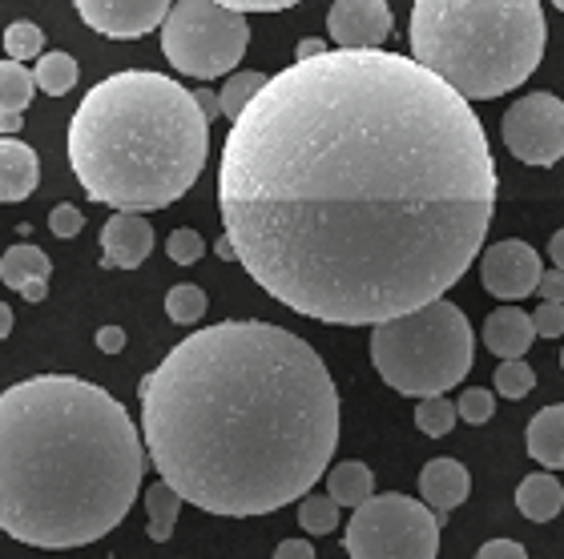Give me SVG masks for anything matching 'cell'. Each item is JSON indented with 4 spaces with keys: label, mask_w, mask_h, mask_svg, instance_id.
Here are the masks:
<instances>
[{
    "label": "cell",
    "mask_w": 564,
    "mask_h": 559,
    "mask_svg": "<svg viewBox=\"0 0 564 559\" xmlns=\"http://www.w3.org/2000/svg\"><path fill=\"white\" fill-rule=\"evenodd\" d=\"M267 81H271L267 73H254V69H250V73H235V77L223 85V94H218V113H223L226 121H235V117L242 113L250 101H254V94H259Z\"/></svg>",
    "instance_id": "24"
},
{
    "label": "cell",
    "mask_w": 564,
    "mask_h": 559,
    "mask_svg": "<svg viewBox=\"0 0 564 559\" xmlns=\"http://www.w3.org/2000/svg\"><path fill=\"white\" fill-rule=\"evenodd\" d=\"M553 4H556V9H561V12H564V0H553Z\"/></svg>",
    "instance_id": "46"
},
{
    "label": "cell",
    "mask_w": 564,
    "mask_h": 559,
    "mask_svg": "<svg viewBox=\"0 0 564 559\" xmlns=\"http://www.w3.org/2000/svg\"><path fill=\"white\" fill-rule=\"evenodd\" d=\"M141 439L165 483L210 515H271L327 475L339 391L306 338L218 322L170 347L138 383Z\"/></svg>",
    "instance_id": "2"
},
{
    "label": "cell",
    "mask_w": 564,
    "mask_h": 559,
    "mask_svg": "<svg viewBox=\"0 0 564 559\" xmlns=\"http://www.w3.org/2000/svg\"><path fill=\"white\" fill-rule=\"evenodd\" d=\"M182 503H186V500H182V491H177L174 483H165V479L145 491V512H150V524H145V531H150L153 544H165V539L174 536Z\"/></svg>",
    "instance_id": "20"
},
{
    "label": "cell",
    "mask_w": 564,
    "mask_h": 559,
    "mask_svg": "<svg viewBox=\"0 0 564 559\" xmlns=\"http://www.w3.org/2000/svg\"><path fill=\"white\" fill-rule=\"evenodd\" d=\"M412 57L468 101H492L529 81L544 57L541 0H415Z\"/></svg>",
    "instance_id": "5"
},
{
    "label": "cell",
    "mask_w": 564,
    "mask_h": 559,
    "mask_svg": "<svg viewBox=\"0 0 564 559\" xmlns=\"http://www.w3.org/2000/svg\"><path fill=\"white\" fill-rule=\"evenodd\" d=\"M524 443H529V454L541 467H549V471H564V403L544 407V410L532 415Z\"/></svg>",
    "instance_id": "17"
},
{
    "label": "cell",
    "mask_w": 564,
    "mask_h": 559,
    "mask_svg": "<svg viewBox=\"0 0 564 559\" xmlns=\"http://www.w3.org/2000/svg\"><path fill=\"white\" fill-rule=\"evenodd\" d=\"M101 250L106 270H138L153 254V222L141 210H118L101 226Z\"/></svg>",
    "instance_id": "13"
},
{
    "label": "cell",
    "mask_w": 564,
    "mask_h": 559,
    "mask_svg": "<svg viewBox=\"0 0 564 559\" xmlns=\"http://www.w3.org/2000/svg\"><path fill=\"white\" fill-rule=\"evenodd\" d=\"M17 294H24V303H45V298H48V278H29Z\"/></svg>",
    "instance_id": "39"
},
{
    "label": "cell",
    "mask_w": 564,
    "mask_h": 559,
    "mask_svg": "<svg viewBox=\"0 0 564 559\" xmlns=\"http://www.w3.org/2000/svg\"><path fill=\"white\" fill-rule=\"evenodd\" d=\"M496 395L505 398H524L532 395V386H536V374L524 359H500V371H496Z\"/></svg>",
    "instance_id": "28"
},
{
    "label": "cell",
    "mask_w": 564,
    "mask_h": 559,
    "mask_svg": "<svg viewBox=\"0 0 564 559\" xmlns=\"http://www.w3.org/2000/svg\"><path fill=\"white\" fill-rule=\"evenodd\" d=\"M456 410H459V419L464 423L480 427V423H488L496 415V398H492V391H484V386H468V391L459 395Z\"/></svg>",
    "instance_id": "30"
},
{
    "label": "cell",
    "mask_w": 564,
    "mask_h": 559,
    "mask_svg": "<svg viewBox=\"0 0 564 559\" xmlns=\"http://www.w3.org/2000/svg\"><path fill=\"white\" fill-rule=\"evenodd\" d=\"M250 21L247 12L226 9L218 0H174L162 21V53L177 73L214 81L247 57Z\"/></svg>",
    "instance_id": "7"
},
{
    "label": "cell",
    "mask_w": 564,
    "mask_h": 559,
    "mask_svg": "<svg viewBox=\"0 0 564 559\" xmlns=\"http://www.w3.org/2000/svg\"><path fill=\"white\" fill-rule=\"evenodd\" d=\"M174 0H77L82 21L101 36L113 41H133L153 29H162Z\"/></svg>",
    "instance_id": "11"
},
{
    "label": "cell",
    "mask_w": 564,
    "mask_h": 559,
    "mask_svg": "<svg viewBox=\"0 0 564 559\" xmlns=\"http://www.w3.org/2000/svg\"><path fill=\"white\" fill-rule=\"evenodd\" d=\"M440 512L427 503L383 491L359 503L343 536L351 559H435L440 551Z\"/></svg>",
    "instance_id": "8"
},
{
    "label": "cell",
    "mask_w": 564,
    "mask_h": 559,
    "mask_svg": "<svg viewBox=\"0 0 564 559\" xmlns=\"http://www.w3.org/2000/svg\"><path fill=\"white\" fill-rule=\"evenodd\" d=\"M145 439L106 386L36 374L0 395V531L69 551L126 524L145 475Z\"/></svg>",
    "instance_id": "3"
},
{
    "label": "cell",
    "mask_w": 564,
    "mask_h": 559,
    "mask_svg": "<svg viewBox=\"0 0 564 559\" xmlns=\"http://www.w3.org/2000/svg\"><path fill=\"white\" fill-rule=\"evenodd\" d=\"M48 274H53V262H48V254L41 245H12L0 257V282L9 291H21L29 278H48Z\"/></svg>",
    "instance_id": "21"
},
{
    "label": "cell",
    "mask_w": 564,
    "mask_h": 559,
    "mask_svg": "<svg viewBox=\"0 0 564 559\" xmlns=\"http://www.w3.org/2000/svg\"><path fill=\"white\" fill-rule=\"evenodd\" d=\"M476 556L480 559H529V551H524V544H517V539H492V544H484Z\"/></svg>",
    "instance_id": "34"
},
{
    "label": "cell",
    "mask_w": 564,
    "mask_h": 559,
    "mask_svg": "<svg viewBox=\"0 0 564 559\" xmlns=\"http://www.w3.org/2000/svg\"><path fill=\"white\" fill-rule=\"evenodd\" d=\"M12 335V306L9 303H0V342Z\"/></svg>",
    "instance_id": "44"
},
{
    "label": "cell",
    "mask_w": 564,
    "mask_h": 559,
    "mask_svg": "<svg viewBox=\"0 0 564 559\" xmlns=\"http://www.w3.org/2000/svg\"><path fill=\"white\" fill-rule=\"evenodd\" d=\"M532 322H536V338H561L564 335V303H549V298H544L541 310L532 315Z\"/></svg>",
    "instance_id": "33"
},
{
    "label": "cell",
    "mask_w": 564,
    "mask_h": 559,
    "mask_svg": "<svg viewBox=\"0 0 564 559\" xmlns=\"http://www.w3.org/2000/svg\"><path fill=\"white\" fill-rule=\"evenodd\" d=\"M36 77L24 69V61H0V113H24L33 101Z\"/></svg>",
    "instance_id": "22"
},
{
    "label": "cell",
    "mask_w": 564,
    "mask_h": 559,
    "mask_svg": "<svg viewBox=\"0 0 564 559\" xmlns=\"http://www.w3.org/2000/svg\"><path fill=\"white\" fill-rule=\"evenodd\" d=\"M318 53H327V45H323L318 36H306V41H299V48H294V61L318 57Z\"/></svg>",
    "instance_id": "40"
},
{
    "label": "cell",
    "mask_w": 564,
    "mask_h": 559,
    "mask_svg": "<svg viewBox=\"0 0 564 559\" xmlns=\"http://www.w3.org/2000/svg\"><path fill=\"white\" fill-rule=\"evenodd\" d=\"M561 366H564V350H561Z\"/></svg>",
    "instance_id": "47"
},
{
    "label": "cell",
    "mask_w": 564,
    "mask_h": 559,
    "mask_svg": "<svg viewBox=\"0 0 564 559\" xmlns=\"http://www.w3.org/2000/svg\"><path fill=\"white\" fill-rule=\"evenodd\" d=\"M210 157V117L174 77L126 69L97 81L69 121V165L89 201L165 210Z\"/></svg>",
    "instance_id": "4"
},
{
    "label": "cell",
    "mask_w": 564,
    "mask_h": 559,
    "mask_svg": "<svg viewBox=\"0 0 564 559\" xmlns=\"http://www.w3.org/2000/svg\"><path fill=\"white\" fill-rule=\"evenodd\" d=\"M492 210L496 165L471 101L388 48H327L274 73L218 162L242 270L327 327H376L444 298Z\"/></svg>",
    "instance_id": "1"
},
{
    "label": "cell",
    "mask_w": 564,
    "mask_h": 559,
    "mask_svg": "<svg viewBox=\"0 0 564 559\" xmlns=\"http://www.w3.org/2000/svg\"><path fill=\"white\" fill-rule=\"evenodd\" d=\"M459 410L456 403H447L444 395H423L420 407H415V427H420L427 439H444L452 427H456Z\"/></svg>",
    "instance_id": "26"
},
{
    "label": "cell",
    "mask_w": 564,
    "mask_h": 559,
    "mask_svg": "<svg viewBox=\"0 0 564 559\" xmlns=\"http://www.w3.org/2000/svg\"><path fill=\"white\" fill-rule=\"evenodd\" d=\"M274 559H315V544H306V539H282L279 548H274Z\"/></svg>",
    "instance_id": "37"
},
{
    "label": "cell",
    "mask_w": 564,
    "mask_h": 559,
    "mask_svg": "<svg viewBox=\"0 0 564 559\" xmlns=\"http://www.w3.org/2000/svg\"><path fill=\"white\" fill-rule=\"evenodd\" d=\"M508 153L524 165H556L564 157V101L556 94H524L500 121Z\"/></svg>",
    "instance_id": "9"
},
{
    "label": "cell",
    "mask_w": 564,
    "mask_h": 559,
    "mask_svg": "<svg viewBox=\"0 0 564 559\" xmlns=\"http://www.w3.org/2000/svg\"><path fill=\"white\" fill-rule=\"evenodd\" d=\"M194 97H198V106L206 109V117L218 113V94H210V89H198V94H194Z\"/></svg>",
    "instance_id": "43"
},
{
    "label": "cell",
    "mask_w": 564,
    "mask_h": 559,
    "mask_svg": "<svg viewBox=\"0 0 564 559\" xmlns=\"http://www.w3.org/2000/svg\"><path fill=\"white\" fill-rule=\"evenodd\" d=\"M299 527L311 531V536H330L339 527V503L330 500V495H311L306 491L303 500H299Z\"/></svg>",
    "instance_id": "27"
},
{
    "label": "cell",
    "mask_w": 564,
    "mask_h": 559,
    "mask_svg": "<svg viewBox=\"0 0 564 559\" xmlns=\"http://www.w3.org/2000/svg\"><path fill=\"white\" fill-rule=\"evenodd\" d=\"M327 495L339 507H359L376 495V475H371V467L359 463V459H347V463H335L327 467Z\"/></svg>",
    "instance_id": "19"
},
{
    "label": "cell",
    "mask_w": 564,
    "mask_h": 559,
    "mask_svg": "<svg viewBox=\"0 0 564 559\" xmlns=\"http://www.w3.org/2000/svg\"><path fill=\"white\" fill-rule=\"evenodd\" d=\"M541 274H544L541 254H536L529 242H520V238L496 242L492 250H484L480 254L484 291L496 294V298H505V303H520V298L536 294Z\"/></svg>",
    "instance_id": "10"
},
{
    "label": "cell",
    "mask_w": 564,
    "mask_h": 559,
    "mask_svg": "<svg viewBox=\"0 0 564 559\" xmlns=\"http://www.w3.org/2000/svg\"><path fill=\"white\" fill-rule=\"evenodd\" d=\"M471 354L476 335L468 315L447 298H432L371 327V362L379 379L400 395H444L468 379Z\"/></svg>",
    "instance_id": "6"
},
{
    "label": "cell",
    "mask_w": 564,
    "mask_h": 559,
    "mask_svg": "<svg viewBox=\"0 0 564 559\" xmlns=\"http://www.w3.org/2000/svg\"><path fill=\"white\" fill-rule=\"evenodd\" d=\"M41 182V162L24 141L0 138V201H24L36 194Z\"/></svg>",
    "instance_id": "16"
},
{
    "label": "cell",
    "mask_w": 564,
    "mask_h": 559,
    "mask_svg": "<svg viewBox=\"0 0 564 559\" xmlns=\"http://www.w3.org/2000/svg\"><path fill=\"white\" fill-rule=\"evenodd\" d=\"M532 338H536V322H532V315L517 310V306H500L484 322V347L492 350L496 359H524Z\"/></svg>",
    "instance_id": "15"
},
{
    "label": "cell",
    "mask_w": 564,
    "mask_h": 559,
    "mask_svg": "<svg viewBox=\"0 0 564 559\" xmlns=\"http://www.w3.org/2000/svg\"><path fill=\"white\" fill-rule=\"evenodd\" d=\"M41 48H45V33H41L33 21L9 24V33H4V53H9L12 61H33V57H41Z\"/></svg>",
    "instance_id": "29"
},
{
    "label": "cell",
    "mask_w": 564,
    "mask_h": 559,
    "mask_svg": "<svg viewBox=\"0 0 564 559\" xmlns=\"http://www.w3.org/2000/svg\"><path fill=\"white\" fill-rule=\"evenodd\" d=\"M165 254L174 257L177 266H194V262L206 254V242H202L198 230H174L165 238Z\"/></svg>",
    "instance_id": "31"
},
{
    "label": "cell",
    "mask_w": 564,
    "mask_h": 559,
    "mask_svg": "<svg viewBox=\"0 0 564 559\" xmlns=\"http://www.w3.org/2000/svg\"><path fill=\"white\" fill-rule=\"evenodd\" d=\"M335 48H383L391 36L388 0H335L327 12Z\"/></svg>",
    "instance_id": "12"
},
{
    "label": "cell",
    "mask_w": 564,
    "mask_h": 559,
    "mask_svg": "<svg viewBox=\"0 0 564 559\" xmlns=\"http://www.w3.org/2000/svg\"><path fill=\"white\" fill-rule=\"evenodd\" d=\"M36 89L48 97H65L77 85V61L69 57V53H45V57L36 61Z\"/></svg>",
    "instance_id": "23"
},
{
    "label": "cell",
    "mask_w": 564,
    "mask_h": 559,
    "mask_svg": "<svg viewBox=\"0 0 564 559\" xmlns=\"http://www.w3.org/2000/svg\"><path fill=\"white\" fill-rule=\"evenodd\" d=\"M17 129H21V113H0V133H17Z\"/></svg>",
    "instance_id": "45"
},
{
    "label": "cell",
    "mask_w": 564,
    "mask_h": 559,
    "mask_svg": "<svg viewBox=\"0 0 564 559\" xmlns=\"http://www.w3.org/2000/svg\"><path fill=\"white\" fill-rule=\"evenodd\" d=\"M517 512L532 524H549L564 512V483L549 471H536L517 487Z\"/></svg>",
    "instance_id": "18"
},
{
    "label": "cell",
    "mask_w": 564,
    "mask_h": 559,
    "mask_svg": "<svg viewBox=\"0 0 564 559\" xmlns=\"http://www.w3.org/2000/svg\"><path fill=\"white\" fill-rule=\"evenodd\" d=\"M471 475L459 459H432L420 471V495L427 507L440 512V519H447V512H456L459 503L468 500Z\"/></svg>",
    "instance_id": "14"
},
{
    "label": "cell",
    "mask_w": 564,
    "mask_h": 559,
    "mask_svg": "<svg viewBox=\"0 0 564 559\" xmlns=\"http://www.w3.org/2000/svg\"><path fill=\"white\" fill-rule=\"evenodd\" d=\"M226 9H238V12H282V9H294V4H303V0H218Z\"/></svg>",
    "instance_id": "35"
},
{
    "label": "cell",
    "mask_w": 564,
    "mask_h": 559,
    "mask_svg": "<svg viewBox=\"0 0 564 559\" xmlns=\"http://www.w3.org/2000/svg\"><path fill=\"white\" fill-rule=\"evenodd\" d=\"M48 230H53V238H65V242H69V238H77V233L85 230L82 210H77V206H69V201H65V206H53V213H48Z\"/></svg>",
    "instance_id": "32"
},
{
    "label": "cell",
    "mask_w": 564,
    "mask_h": 559,
    "mask_svg": "<svg viewBox=\"0 0 564 559\" xmlns=\"http://www.w3.org/2000/svg\"><path fill=\"white\" fill-rule=\"evenodd\" d=\"M97 350H106V354H121V350H126V330L101 327L97 330Z\"/></svg>",
    "instance_id": "38"
},
{
    "label": "cell",
    "mask_w": 564,
    "mask_h": 559,
    "mask_svg": "<svg viewBox=\"0 0 564 559\" xmlns=\"http://www.w3.org/2000/svg\"><path fill=\"white\" fill-rule=\"evenodd\" d=\"M214 250H218V257H223V262H238V250H235V238H230V233H223Z\"/></svg>",
    "instance_id": "41"
},
{
    "label": "cell",
    "mask_w": 564,
    "mask_h": 559,
    "mask_svg": "<svg viewBox=\"0 0 564 559\" xmlns=\"http://www.w3.org/2000/svg\"><path fill=\"white\" fill-rule=\"evenodd\" d=\"M536 294L541 298H549V303H564V270L553 266L541 274V286H536Z\"/></svg>",
    "instance_id": "36"
},
{
    "label": "cell",
    "mask_w": 564,
    "mask_h": 559,
    "mask_svg": "<svg viewBox=\"0 0 564 559\" xmlns=\"http://www.w3.org/2000/svg\"><path fill=\"white\" fill-rule=\"evenodd\" d=\"M549 257H553V266L564 270V230L553 233V242H549Z\"/></svg>",
    "instance_id": "42"
},
{
    "label": "cell",
    "mask_w": 564,
    "mask_h": 559,
    "mask_svg": "<svg viewBox=\"0 0 564 559\" xmlns=\"http://www.w3.org/2000/svg\"><path fill=\"white\" fill-rule=\"evenodd\" d=\"M206 291L202 286H189V282H182V286H170V294H165V315H170V322H177V327H198L202 318H206Z\"/></svg>",
    "instance_id": "25"
}]
</instances>
